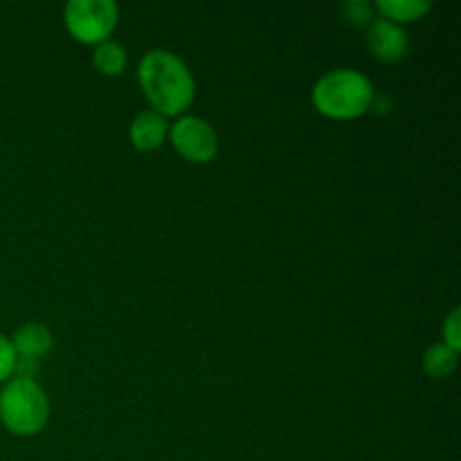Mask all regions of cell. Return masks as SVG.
I'll use <instances>...</instances> for the list:
<instances>
[{"mask_svg":"<svg viewBox=\"0 0 461 461\" xmlns=\"http://www.w3.org/2000/svg\"><path fill=\"white\" fill-rule=\"evenodd\" d=\"M14 363H16V351H14L12 340L0 336V383L12 376Z\"/></svg>","mask_w":461,"mask_h":461,"instance_id":"cell-13","label":"cell"},{"mask_svg":"<svg viewBox=\"0 0 461 461\" xmlns=\"http://www.w3.org/2000/svg\"><path fill=\"white\" fill-rule=\"evenodd\" d=\"M376 7L383 14V18L396 23V25L417 21L423 14L430 12V3H426V0H381Z\"/></svg>","mask_w":461,"mask_h":461,"instance_id":"cell-9","label":"cell"},{"mask_svg":"<svg viewBox=\"0 0 461 461\" xmlns=\"http://www.w3.org/2000/svg\"><path fill=\"white\" fill-rule=\"evenodd\" d=\"M167 122L160 113L144 111L131 124V142L140 151H153L165 142Z\"/></svg>","mask_w":461,"mask_h":461,"instance_id":"cell-7","label":"cell"},{"mask_svg":"<svg viewBox=\"0 0 461 461\" xmlns=\"http://www.w3.org/2000/svg\"><path fill=\"white\" fill-rule=\"evenodd\" d=\"M12 345L16 356L39 360L41 356L52 349V333L43 324H25V327H21L16 331Z\"/></svg>","mask_w":461,"mask_h":461,"instance_id":"cell-8","label":"cell"},{"mask_svg":"<svg viewBox=\"0 0 461 461\" xmlns=\"http://www.w3.org/2000/svg\"><path fill=\"white\" fill-rule=\"evenodd\" d=\"M140 84L160 115H178L192 104L194 79L183 59L167 50H151L140 61Z\"/></svg>","mask_w":461,"mask_h":461,"instance_id":"cell-1","label":"cell"},{"mask_svg":"<svg viewBox=\"0 0 461 461\" xmlns=\"http://www.w3.org/2000/svg\"><path fill=\"white\" fill-rule=\"evenodd\" d=\"M36 372H39V360L25 358V356H16V363H14V374H16L18 378L34 381Z\"/></svg>","mask_w":461,"mask_h":461,"instance_id":"cell-15","label":"cell"},{"mask_svg":"<svg viewBox=\"0 0 461 461\" xmlns=\"http://www.w3.org/2000/svg\"><path fill=\"white\" fill-rule=\"evenodd\" d=\"M367 45L374 57L385 63H394L401 61L408 52V34L396 23L387 21V18H376L369 25Z\"/></svg>","mask_w":461,"mask_h":461,"instance_id":"cell-6","label":"cell"},{"mask_svg":"<svg viewBox=\"0 0 461 461\" xmlns=\"http://www.w3.org/2000/svg\"><path fill=\"white\" fill-rule=\"evenodd\" d=\"M455 367H457V351L446 347L444 342L430 347L426 351V356H423V369H426L428 376L437 378V381L450 376L455 372Z\"/></svg>","mask_w":461,"mask_h":461,"instance_id":"cell-10","label":"cell"},{"mask_svg":"<svg viewBox=\"0 0 461 461\" xmlns=\"http://www.w3.org/2000/svg\"><path fill=\"white\" fill-rule=\"evenodd\" d=\"M372 102V84L367 77L356 70L327 72L313 88L315 108L333 120H351L363 115Z\"/></svg>","mask_w":461,"mask_h":461,"instance_id":"cell-2","label":"cell"},{"mask_svg":"<svg viewBox=\"0 0 461 461\" xmlns=\"http://www.w3.org/2000/svg\"><path fill=\"white\" fill-rule=\"evenodd\" d=\"M48 396L39 383L16 378L0 392V419L14 435H36L48 421Z\"/></svg>","mask_w":461,"mask_h":461,"instance_id":"cell-3","label":"cell"},{"mask_svg":"<svg viewBox=\"0 0 461 461\" xmlns=\"http://www.w3.org/2000/svg\"><path fill=\"white\" fill-rule=\"evenodd\" d=\"M459 309H455L453 313L448 315V320H446L444 324V338L446 347H450V349L459 351L461 349V333H459Z\"/></svg>","mask_w":461,"mask_h":461,"instance_id":"cell-14","label":"cell"},{"mask_svg":"<svg viewBox=\"0 0 461 461\" xmlns=\"http://www.w3.org/2000/svg\"><path fill=\"white\" fill-rule=\"evenodd\" d=\"M63 16L77 41L99 45L115 30L117 7L111 0H72L66 5Z\"/></svg>","mask_w":461,"mask_h":461,"instance_id":"cell-4","label":"cell"},{"mask_svg":"<svg viewBox=\"0 0 461 461\" xmlns=\"http://www.w3.org/2000/svg\"><path fill=\"white\" fill-rule=\"evenodd\" d=\"M171 142L176 151L192 162H210L219 151L216 131L201 117H180L171 129Z\"/></svg>","mask_w":461,"mask_h":461,"instance_id":"cell-5","label":"cell"},{"mask_svg":"<svg viewBox=\"0 0 461 461\" xmlns=\"http://www.w3.org/2000/svg\"><path fill=\"white\" fill-rule=\"evenodd\" d=\"M342 16H345V21L349 25L360 27L365 23H369V18H372V7L365 0H347L342 5Z\"/></svg>","mask_w":461,"mask_h":461,"instance_id":"cell-12","label":"cell"},{"mask_svg":"<svg viewBox=\"0 0 461 461\" xmlns=\"http://www.w3.org/2000/svg\"><path fill=\"white\" fill-rule=\"evenodd\" d=\"M93 63L99 72L108 77L120 75L126 68V52L120 43L115 41H104V43L97 45L93 54Z\"/></svg>","mask_w":461,"mask_h":461,"instance_id":"cell-11","label":"cell"}]
</instances>
